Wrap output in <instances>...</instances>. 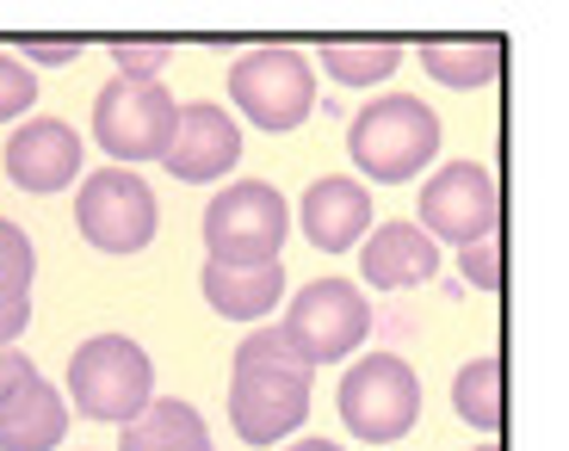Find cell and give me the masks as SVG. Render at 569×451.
<instances>
[{"label":"cell","instance_id":"obj_21","mask_svg":"<svg viewBox=\"0 0 569 451\" xmlns=\"http://www.w3.org/2000/svg\"><path fill=\"white\" fill-rule=\"evenodd\" d=\"M31 106H38V74L26 69V57L0 50V124L31 118Z\"/></svg>","mask_w":569,"mask_h":451},{"label":"cell","instance_id":"obj_14","mask_svg":"<svg viewBox=\"0 0 569 451\" xmlns=\"http://www.w3.org/2000/svg\"><path fill=\"white\" fill-rule=\"evenodd\" d=\"M298 223L322 254H347V248H359L371 235V192L359 180H347V173H322L303 192Z\"/></svg>","mask_w":569,"mask_h":451},{"label":"cell","instance_id":"obj_20","mask_svg":"<svg viewBox=\"0 0 569 451\" xmlns=\"http://www.w3.org/2000/svg\"><path fill=\"white\" fill-rule=\"evenodd\" d=\"M402 69V43L378 38V43H322V74L335 87H385Z\"/></svg>","mask_w":569,"mask_h":451},{"label":"cell","instance_id":"obj_13","mask_svg":"<svg viewBox=\"0 0 569 451\" xmlns=\"http://www.w3.org/2000/svg\"><path fill=\"white\" fill-rule=\"evenodd\" d=\"M433 272H440V241L421 223H378L359 241V279L371 291H415L433 284Z\"/></svg>","mask_w":569,"mask_h":451},{"label":"cell","instance_id":"obj_1","mask_svg":"<svg viewBox=\"0 0 569 451\" xmlns=\"http://www.w3.org/2000/svg\"><path fill=\"white\" fill-rule=\"evenodd\" d=\"M310 414V365L291 353L279 328L242 334L236 371H229V427L248 445H284Z\"/></svg>","mask_w":569,"mask_h":451},{"label":"cell","instance_id":"obj_10","mask_svg":"<svg viewBox=\"0 0 569 451\" xmlns=\"http://www.w3.org/2000/svg\"><path fill=\"white\" fill-rule=\"evenodd\" d=\"M501 223V186L489 168H477V161H446L433 180L421 186V229L433 241H458V248H470V241H489Z\"/></svg>","mask_w":569,"mask_h":451},{"label":"cell","instance_id":"obj_26","mask_svg":"<svg viewBox=\"0 0 569 451\" xmlns=\"http://www.w3.org/2000/svg\"><path fill=\"white\" fill-rule=\"evenodd\" d=\"M31 328V291H13L0 284V347H13L19 334Z\"/></svg>","mask_w":569,"mask_h":451},{"label":"cell","instance_id":"obj_25","mask_svg":"<svg viewBox=\"0 0 569 451\" xmlns=\"http://www.w3.org/2000/svg\"><path fill=\"white\" fill-rule=\"evenodd\" d=\"M118 74H137V81H161V62H168V43H112Z\"/></svg>","mask_w":569,"mask_h":451},{"label":"cell","instance_id":"obj_18","mask_svg":"<svg viewBox=\"0 0 569 451\" xmlns=\"http://www.w3.org/2000/svg\"><path fill=\"white\" fill-rule=\"evenodd\" d=\"M62 433H69V402L50 383H38L0 414V451H57Z\"/></svg>","mask_w":569,"mask_h":451},{"label":"cell","instance_id":"obj_17","mask_svg":"<svg viewBox=\"0 0 569 451\" xmlns=\"http://www.w3.org/2000/svg\"><path fill=\"white\" fill-rule=\"evenodd\" d=\"M421 69L452 93H477L501 74V38H433L421 43Z\"/></svg>","mask_w":569,"mask_h":451},{"label":"cell","instance_id":"obj_8","mask_svg":"<svg viewBox=\"0 0 569 451\" xmlns=\"http://www.w3.org/2000/svg\"><path fill=\"white\" fill-rule=\"evenodd\" d=\"M173 124H180V106H173V93L161 81L118 74L93 99V137H100V149L118 168H130V161H161L173 142Z\"/></svg>","mask_w":569,"mask_h":451},{"label":"cell","instance_id":"obj_23","mask_svg":"<svg viewBox=\"0 0 569 451\" xmlns=\"http://www.w3.org/2000/svg\"><path fill=\"white\" fill-rule=\"evenodd\" d=\"M458 272H465L470 291H501V235L458 248Z\"/></svg>","mask_w":569,"mask_h":451},{"label":"cell","instance_id":"obj_5","mask_svg":"<svg viewBox=\"0 0 569 451\" xmlns=\"http://www.w3.org/2000/svg\"><path fill=\"white\" fill-rule=\"evenodd\" d=\"M229 99H236V112H242L248 124L284 137V130H298L303 118L316 112V62L303 57V50H291V43L248 50V57H236V69H229Z\"/></svg>","mask_w":569,"mask_h":451},{"label":"cell","instance_id":"obj_6","mask_svg":"<svg viewBox=\"0 0 569 451\" xmlns=\"http://www.w3.org/2000/svg\"><path fill=\"white\" fill-rule=\"evenodd\" d=\"M341 421L366 445H390V439L415 433L421 421V378L402 353H366L347 365L341 378Z\"/></svg>","mask_w":569,"mask_h":451},{"label":"cell","instance_id":"obj_24","mask_svg":"<svg viewBox=\"0 0 569 451\" xmlns=\"http://www.w3.org/2000/svg\"><path fill=\"white\" fill-rule=\"evenodd\" d=\"M38 383H43V378H38V365H31V359L19 353V347H0V414L13 409L19 395H31Z\"/></svg>","mask_w":569,"mask_h":451},{"label":"cell","instance_id":"obj_27","mask_svg":"<svg viewBox=\"0 0 569 451\" xmlns=\"http://www.w3.org/2000/svg\"><path fill=\"white\" fill-rule=\"evenodd\" d=\"M81 62V43H26V69H62Z\"/></svg>","mask_w":569,"mask_h":451},{"label":"cell","instance_id":"obj_29","mask_svg":"<svg viewBox=\"0 0 569 451\" xmlns=\"http://www.w3.org/2000/svg\"><path fill=\"white\" fill-rule=\"evenodd\" d=\"M470 451H501V445H496V439H483V445H470Z\"/></svg>","mask_w":569,"mask_h":451},{"label":"cell","instance_id":"obj_19","mask_svg":"<svg viewBox=\"0 0 569 451\" xmlns=\"http://www.w3.org/2000/svg\"><path fill=\"white\" fill-rule=\"evenodd\" d=\"M452 409H458V421L477 427V433H501V421H508V383H501V359L496 353L458 365Z\"/></svg>","mask_w":569,"mask_h":451},{"label":"cell","instance_id":"obj_4","mask_svg":"<svg viewBox=\"0 0 569 451\" xmlns=\"http://www.w3.org/2000/svg\"><path fill=\"white\" fill-rule=\"evenodd\" d=\"M291 235V204L267 180H236L204 204V248L217 267H272Z\"/></svg>","mask_w":569,"mask_h":451},{"label":"cell","instance_id":"obj_16","mask_svg":"<svg viewBox=\"0 0 569 451\" xmlns=\"http://www.w3.org/2000/svg\"><path fill=\"white\" fill-rule=\"evenodd\" d=\"M118 451H211V433H204V414L180 395H156L137 421L118 433Z\"/></svg>","mask_w":569,"mask_h":451},{"label":"cell","instance_id":"obj_22","mask_svg":"<svg viewBox=\"0 0 569 451\" xmlns=\"http://www.w3.org/2000/svg\"><path fill=\"white\" fill-rule=\"evenodd\" d=\"M31 279H38V248H31V235L13 217H0V284L31 291Z\"/></svg>","mask_w":569,"mask_h":451},{"label":"cell","instance_id":"obj_2","mask_svg":"<svg viewBox=\"0 0 569 451\" xmlns=\"http://www.w3.org/2000/svg\"><path fill=\"white\" fill-rule=\"evenodd\" d=\"M440 118L433 106H421L415 93H385L359 106L347 124V156L371 186H409L421 180V168H433L440 156Z\"/></svg>","mask_w":569,"mask_h":451},{"label":"cell","instance_id":"obj_11","mask_svg":"<svg viewBox=\"0 0 569 451\" xmlns=\"http://www.w3.org/2000/svg\"><path fill=\"white\" fill-rule=\"evenodd\" d=\"M236 161H242V124L223 106H211V99L180 106V124H173V142H168V156H161V168L186 186H211Z\"/></svg>","mask_w":569,"mask_h":451},{"label":"cell","instance_id":"obj_15","mask_svg":"<svg viewBox=\"0 0 569 451\" xmlns=\"http://www.w3.org/2000/svg\"><path fill=\"white\" fill-rule=\"evenodd\" d=\"M204 284V303H211L223 322H267L272 310L284 303V267L272 260V267H217V260H204L199 272Z\"/></svg>","mask_w":569,"mask_h":451},{"label":"cell","instance_id":"obj_28","mask_svg":"<svg viewBox=\"0 0 569 451\" xmlns=\"http://www.w3.org/2000/svg\"><path fill=\"white\" fill-rule=\"evenodd\" d=\"M284 451H347V445H328V439H291Z\"/></svg>","mask_w":569,"mask_h":451},{"label":"cell","instance_id":"obj_7","mask_svg":"<svg viewBox=\"0 0 569 451\" xmlns=\"http://www.w3.org/2000/svg\"><path fill=\"white\" fill-rule=\"evenodd\" d=\"M279 334L291 340V353L310 371L335 365V359L359 353V340L371 334V303H366V291L347 284V279H316L284 303Z\"/></svg>","mask_w":569,"mask_h":451},{"label":"cell","instance_id":"obj_3","mask_svg":"<svg viewBox=\"0 0 569 451\" xmlns=\"http://www.w3.org/2000/svg\"><path fill=\"white\" fill-rule=\"evenodd\" d=\"M69 402L87 421L130 427L156 402V365L130 334H93L69 353Z\"/></svg>","mask_w":569,"mask_h":451},{"label":"cell","instance_id":"obj_12","mask_svg":"<svg viewBox=\"0 0 569 451\" xmlns=\"http://www.w3.org/2000/svg\"><path fill=\"white\" fill-rule=\"evenodd\" d=\"M81 161H87V149L74 137V124H62V118H26L7 137V180L19 192H38V198L62 192V186H74Z\"/></svg>","mask_w":569,"mask_h":451},{"label":"cell","instance_id":"obj_9","mask_svg":"<svg viewBox=\"0 0 569 451\" xmlns=\"http://www.w3.org/2000/svg\"><path fill=\"white\" fill-rule=\"evenodd\" d=\"M74 223H81L87 248H100V254H142L156 241L161 204L130 168H100L74 192Z\"/></svg>","mask_w":569,"mask_h":451}]
</instances>
